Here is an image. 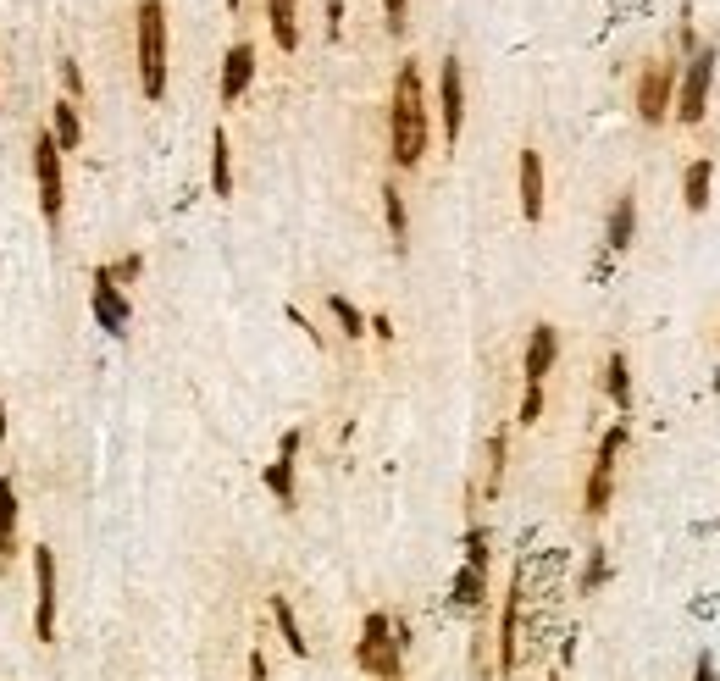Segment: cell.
<instances>
[{
	"label": "cell",
	"mask_w": 720,
	"mask_h": 681,
	"mask_svg": "<svg viewBox=\"0 0 720 681\" xmlns=\"http://www.w3.org/2000/svg\"><path fill=\"white\" fill-rule=\"evenodd\" d=\"M388 139H394V167H421V156H427V89H421L416 61H405L399 78H394Z\"/></svg>",
	"instance_id": "cell-1"
},
{
	"label": "cell",
	"mask_w": 720,
	"mask_h": 681,
	"mask_svg": "<svg viewBox=\"0 0 720 681\" xmlns=\"http://www.w3.org/2000/svg\"><path fill=\"white\" fill-rule=\"evenodd\" d=\"M139 89L144 100L167 95V6L139 0Z\"/></svg>",
	"instance_id": "cell-2"
},
{
	"label": "cell",
	"mask_w": 720,
	"mask_h": 681,
	"mask_svg": "<svg viewBox=\"0 0 720 681\" xmlns=\"http://www.w3.org/2000/svg\"><path fill=\"white\" fill-rule=\"evenodd\" d=\"M355 665L366 670V676H377V681H399V676H405V648L394 643V621H388L383 610H372V615H366V626H360Z\"/></svg>",
	"instance_id": "cell-3"
},
{
	"label": "cell",
	"mask_w": 720,
	"mask_h": 681,
	"mask_svg": "<svg viewBox=\"0 0 720 681\" xmlns=\"http://www.w3.org/2000/svg\"><path fill=\"white\" fill-rule=\"evenodd\" d=\"M715 61H720V50L715 45H698L693 56H687V67L676 72V100H671V111H676V122H704V111H709V89H715Z\"/></svg>",
	"instance_id": "cell-4"
},
{
	"label": "cell",
	"mask_w": 720,
	"mask_h": 681,
	"mask_svg": "<svg viewBox=\"0 0 720 681\" xmlns=\"http://www.w3.org/2000/svg\"><path fill=\"white\" fill-rule=\"evenodd\" d=\"M637 117H643V128H660L665 117H671V100H676V61L660 56V61H648L643 72H637Z\"/></svg>",
	"instance_id": "cell-5"
},
{
	"label": "cell",
	"mask_w": 720,
	"mask_h": 681,
	"mask_svg": "<svg viewBox=\"0 0 720 681\" xmlns=\"http://www.w3.org/2000/svg\"><path fill=\"white\" fill-rule=\"evenodd\" d=\"M626 449V421H615L610 432L599 438V454H593V471H588V493H582V504H588V515H604L610 510V488H615V460H621Z\"/></svg>",
	"instance_id": "cell-6"
},
{
	"label": "cell",
	"mask_w": 720,
	"mask_h": 681,
	"mask_svg": "<svg viewBox=\"0 0 720 681\" xmlns=\"http://www.w3.org/2000/svg\"><path fill=\"white\" fill-rule=\"evenodd\" d=\"M34 178H39V211H45V222H61V144L50 139V133H39L34 139Z\"/></svg>",
	"instance_id": "cell-7"
},
{
	"label": "cell",
	"mask_w": 720,
	"mask_h": 681,
	"mask_svg": "<svg viewBox=\"0 0 720 681\" xmlns=\"http://www.w3.org/2000/svg\"><path fill=\"white\" fill-rule=\"evenodd\" d=\"M438 111H444V144H460V128H466V78H460V56H444V67H438Z\"/></svg>",
	"instance_id": "cell-8"
},
{
	"label": "cell",
	"mask_w": 720,
	"mask_h": 681,
	"mask_svg": "<svg viewBox=\"0 0 720 681\" xmlns=\"http://www.w3.org/2000/svg\"><path fill=\"white\" fill-rule=\"evenodd\" d=\"M34 582H39V604H34V637L56 643V554L34 549Z\"/></svg>",
	"instance_id": "cell-9"
},
{
	"label": "cell",
	"mask_w": 720,
	"mask_h": 681,
	"mask_svg": "<svg viewBox=\"0 0 720 681\" xmlns=\"http://www.w3.org/2000/svg\"><path fill=\"white\" fill-rule=\"evenodd\" d=\"M521 593H527V571H516L510 593H504V615H499V670L510 676L521 659Z\"/></svg>",
	"instance_id": "cell-10"
},
{
	"label": "cell",
	"mask_w": 720,
	"mask_h": 681,
	"mask_svg": "<svg viewBox=\"0 0 720 681\" xmlns=\"http://www.w3.org/2000/svg\"><path fill=\"white\" fill-rule=\"evenodd\" d=\"M294 454H300V427L283 432V443H277V460L261 471L266 493H272L277 504H294Z\"/></svg>",
	"instance_id": "cell-11"
},
{
	"label": "cell",
	"mask_w": 720,
	"mask_h": 681,
	"mask_svg": "<svg viewBox=\"0 0 720 681\" xmlns=\"http://www.w3.org/2000/svg\"><path fill=\"white\" fill-rule=\"evenodd\" d=\"M128 316L133 311H128V299H122V288L106 283V277L95 272V322L106 327L111 338H122V333H128Z\"/></svg>",
	"instance_id": "cell-12"
},
{
	"label": "cell",
	"mask_w": 720,
	"mask_h": 681,
	"mask_svg": "<svg viewBox=\"0 0 720 681\" xmlns=\"http://www.w3.org/2000/svg\"><path fill=\"white\" fill-rule=\"evenodd\" d=\"M516 178H521V216H527V222H543V156L538 150H521Z\"/></svg>",
	"instance_id": "cell-13"
},
{
	"label": "cell",
	"mask_w": 720,
	"mask_h": 681,
	"mask_svg": "<svg viewBox=\"0 0 720 681\" xmlns=\"http://www.w3.org/2000/svg\"><path fill=\"white\" fill-rule=\"evenodd\" d=\"M554 355H560V333H554L549 322H538L532 338H527V383H543V377H549Z\"/></svg>",
	"instance_id": "cell-14"
},
{
	"label": "cell",
	"mask_w": 720,
	"mask_h": 681,
	"mask_svg": "<svg viewBox=\"0 0 720 681\" xmlns=\"http://www.w3.org/2000/svg\"><path fill=\"white\" fill-rule=\"evenodd\" d=\"M250 78H255V50L250 45H233L228 61H222V100L233 106V100L250 89Z\"/></svg>",
	"instance_id": "cell-15"
},
{
	"label": "cell",
	"mask_w": 720,
	"mask_h": 681,
	"mask_svg": "<svg viewBox=\"0 0 720 681\" xmlns=\"http://www.w3.org/2000/svg\"><path fill=\"white\" fill-rule=\"evenodd\" d=\"M709 183H715V161H709V156L687 161V172H682V205H687L693 216H704V205H709Z\"/></svg>",
	"instance_id": "cell-16"
},
{
	"label": "cell",
	"mask_w": 720,
	"mask_h": 681,
	"mask_svg": "<svg viewBox=\"0 0 720 681\" xmlns=\"http://www.w3.org/2000/svg\"><path fill=\"white\" fill-rule=\"evenodd\" d=\"M632 239H637V194H621L610 222H604V244H610V250H626Z\"/></svg>",
	"instance_id": "cell-17"
},
{
	"label": "cell",
	"mask_w": 720,
	"mask_h": 681,
	"mask_svg": "<svg viewBox=\"0 0 720 681\" xmlns=\"http://www.w3.org/2000/svg\"><path fill=\"white\" fill-rule=\"evenodd\" d=\"M211 194H216V200H228V194H233V144H228V133H222V128L211 133Z\"/></svg>",
	"instance_id": "cell-18"
},
{
	"label": "cell",
	"mask_w": 720,
	"mask_h": 681,
	"mask_svg": "<svg viewBox=\"0 0 720 681\" xmlns=\"http://www.w3.org/2000/svg\"><path fill=\"white\" fill-rule=\"evenodd\" d=\"M604 394L615 399V410H621V416L632 410V366H626L621 349H615V355L604 360Z\"/></svg>",
	"instance_id": "cell-19"
},
{
	"label": "cell",
	"mask_w": 720,
	"mask_h": 681,
	"mask_svg": "<svg viewBox=\"0 0 720 681\" xmlns=\"http://www.w3.org/2000/svg\"><path fill=\"white\" fill-rule=\"evenodd\" d=\"M17 554V488L12 477H0V565Z\"/></svg>",
	"instance_id": "cell-20"
},
{
	"label": "cell",
	"mask_w": 720,
	"mask_h": 681,
	"mask_svg": "<svg viewBox=\"0 0 720 681\" xmlns=\"http://www.w3.org/2000/svg\"><path fill=\"white\" fill-rule=\"evenodd\" d=\"M272 621H277V632H283V643H288V654H311V643H305V632H300V615H294V604H288L283 593H272Z\"/></svg>",
	"instance_id": "cell-21"
},
{
	"label": "cell",
	"mask_w": 720,
	"mask_h": 681,
	"mask_svg": "<svg viewBox=\"0 0 720 681\" xmlns=\"http://www.w3.org/2000/svg\"><path fill=\"white\" fill-rule=\"evenodd\" d=\"M383 222H388V233H394V250H405L410 244V216H405V194H399V183H383Z\"/></svg>",
	"instance_id": "cell-22"
},
{
	"label": "cell",
	"mask_w": 720,
	"mask_h": 681,
	"mask_svg": "<svg viewBox=\"0 0 720 681\" xmlns=\"http://www.w3.org/2000/svg\"><path fill=\"white\" fill-rule=\"evenodd\" d=\"M266 17H272V39L277 50L300 45V23H294V0H266Z\"/></svg>",
	"instance_id": "cell-23"
},
{
	"label": "cell",
	"mask_w": 720,
	"mask_h": 681,
	"mask_svg": "<svg viewBox=\"0 0 720 681\" xmlns=\"http://www.w3.org/2000/svg\"><path fill=\"white\" fill-rule=\"evenodd\" d=\"M50 139H56L61 150H78L84 128H78V106H72V100H56V111H50Z\"/></svg>",
	"instance_id": "cell-24"
},
{
	"label": "cell",
	"mask_w": 720,
	"mask_h": 681,
	"mask_svg": "<svg viewBox=\"0 0 720 681\" xmlns=\"http://www.w3.org/2000/svg\"><path fill=\"white\" fill-rule=\"evenodd\" d=\"M482 598H488V571H471V565H460V576H455V604H460V610H482Z\"/></svg>",
	"instance_id": "cell-25"
},
{
	"label": "cell",
	"mask_w": 720,
	"mask_h": 681,
	"mask_svg": "<svg viewBox=\"0 0 720 681\" xmlns=\"http://www.w3.org/2000/svg\"><path fill=\"white\" fill-rule=\"evenodd\" d=\"M504 454H510V432H493L488 438V499L499 493V482H504Z\"/></svg>",
	"instance_id": "cell-26"
},
{
	"label": "cell",
	"mask_w": 720,
	"mask_h": 681,
	"mask_svg": "<svg viewBox=\"0 0 720 681\" xmlns=\"http://www.w3.org/2000/svg\"><path fill=\"white\" fill-rule=\"evenodd\" d=\"M327 311H333L338 327H344V338H360V333H366V316H360L344 294H327Z\"/></svg>",
	"instance_id": "cell-27"
},
{
	"label": "cell",
	"mask_w": 720,
	"mask_h": 681,
	"mask_svg": "<svg viewBox=\"0 0 720 681\" xmlns=\"http://www.w3.org/2000/svg\"><path fill=\"white\" fill-rule=\"evenodd\" d=\"M604 582H610V554L588 549V565H582V593H599Z\"/></svg>",
	"instance_id": "cell-28"
},
{
	"label": "cell",
	"mask_w": 720,
	"mask_h": 681,
	"mask_svg": "<svg viewBox=\"0 0 720 681\" xmlns=\"http://www.w3.org/2000/svg\"><path fill=\"white\" fill-rule=\"evenodd\" d=\"M100 277H106V283H133V277L144 272V255L133 250V255H122V261H111V266H95Z\"/></svg>",
	"instance_id": "cell-29"
},
{
	"label": "cell",
	"mask_w": 720,
	"mask_h": 681,
	"mask_svg": "<svg viewBox=\"0 0 720 681\" xmlns=\"http://www.w3.org/2000/svg\"><path fill=\"white\" fill-rule=\"evenodd\" d=\"M466 565L471 571H488V532H482V526L466 532Z\"/></svg>",
	"instance_id": "cell-30"
},
{
	"label": "cell",
	"mask_w": 720,
	"mask_h": 681,
	"mask_svg": "<svg viewBox=\"0 0 720 681\" xmlns=\"http://www.w3.org/2000/svg\"><path fill=\"white\" fill-rule=\"evenodd\" d=\"M56 72H61V89H67V100L84 95V72H78V61H72V56H61V61H56Z\"/></svg>",
	"instance_id": "cell-31"
},
{
	"label": "cell",
	"mask_w": 720,
	"mask_h": 681,
	"mask_svg": "<svg viewBox=\"0 0 720 681\" xmlns=\"http://www.w3.org/2000/svg\"><path fill=\"white\" fill-rule=\"evenodd\" d=\"M538 416H543V383H527V394H521V421L532 427Z\"/></svg>",
	"instance_id": "cell-32"
},
{
	"label": "cell",
	"mask_w": 720,
	"mask_h": 681,
	"mask_svg": "<svg viewBox=\"0 0 720 681\" xmlns=\"http://www.w3.org/2000/svg\"><path fill=\"white\" fill-rule=\"evenodd\" d=\"M405 12H410V0H383V17H388V34H405Z\"/></svg>",
	"instance_id": "cell-33"
},
{
	"label": "cell",
	"mask_w": 720,
	"mask_h": 681,
	"mask_svg": "<svg viewBox=\"0 0 720 681\" xmlns=\"http://www.w3.org/2000/svg\"><path fill=\"white\" fill-rule=\"evenodd\" d=\"M344 34V0H327V39Z\"/></svg>",
	"instance_id": "cell-34"
},
{
	"label": "cell",
	"mask_w": 720,
	"mask_h": 681,
	"mask_svg": "<svg viewBox=\"0 0 720 681\" xmlns=\"http://www.w3.org/2000/svg\"><path fill=\"white\" fill-rule=\"evenodd\" d=\"M693 681H715V654H698V665H693Z\"/></svg>",
	"instance_id": "cell-35"
},
{
	"label": "cell",
	"mask_w": 720,
	"mask_h": 681,
	"mask_svg": "<svg viewBox=\"0 0 720 681\" xmlns=\"http://www.w3.org/2000/svg\"><path fill=\"white\" fill-rule=\"evenodd\" d=\"M250 681H266V654L261 648H250Z\"/></svg>",
	"instance_id": "cell-36"
},
{
	"label": "cell",
	"mask_w": 720,
	"mask_h": 681,
	"mask_svg": "<svg viewBox=\"0 0 720 681\" xmlns=\"http://www.w3.org/2000/svg\"><path fill=\"white\" fill-rule=\"evenodd\" d=\"M366 327H372V333L383 338V344H388V338H394V322H388V316H372V322H366Z\"/></svg>",
	"instance_id": "cell-37"
},
{
	"label": "cell",
	"mask_w": 720,
	"mask_h": 681,
	"mask_svg": "<svg viewBox=\"0 0 720 681\" xmlns=\"http://www.w3.org/2000/svg\"><path fill=\"white\" fill-rule=\"evenodd\" d=\"M6 427H12V421H6V399H0V438H6Z\"/></svg>",
	"instance_id": "cell-38"
},
{
	"label": "cell",
	"mask_w": 720,
	"mask_h": 681,
	"mask_svg": "<svg viewBox=\"0 0 720 681\" xmlns=\"http://www.w3.org/2000/svg\"><path fill=\"white\" fill-rule=\"evenodd\" d=\"M715 394H720V366H715Z\"/></svg>",
	"instance_id": "cell-39"
},
{
	"label": "cell",
	"mask_w": 720,
	"mask_h": 681,
	"mask_svg": "<svg viewBox=\"0 0 720 681\" xmlns=\"http://www.w3.org/2000/svg\"><path fill=\"white\" fill-rule=\"evenodd\" d=\"M228 6H233V12H239V0H228Z\"/></svg>",
	"instance_id": "cell-40"
}]
</instances>
